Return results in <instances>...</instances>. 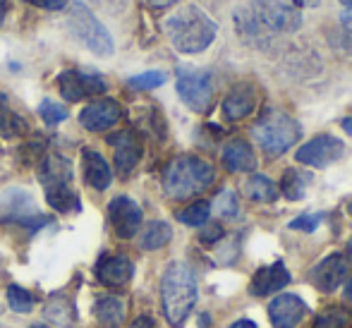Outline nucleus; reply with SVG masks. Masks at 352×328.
<instances>
[{
	"label": "nucleus",
	"instance_id": "obj_34",
	"mask_svg": "<svg viewBox=\"0 0 352 328\" xmlns=\"http://www.w3.org/2000/svg\"><path fill=\"white\" fill-rule=\"evenodd\" d=\"M321 221H324V216H321V213H305V216H300V218H295V221H290V228H292V230L314 232L316 228L321 226Z\"/></svg>",
	"mask_w": 352,
	"mask_h": 328
},
{
	"label": "nucleus",
	"instance_id": "obj_23",
	"mask_svg": "<svg viewBox=\"0 0 352 328\" xmlns=\"http://www.w3.org/2000/svg\"><path fill=\"white\" fill-rule=\"evenodd\" d=\"M46 319L51 324L60 326V328H70L77 319V311H74V305L67 300L65 295H53L51 300L46 302Z\"/></svg>",
	"mask_w": 352,
	"mask_h": 328
},
{
	"label": "nucleus",
	"instance_id": "obj_36",
	"mask_svg": "<svg viewBox=\"0 0 352 328\" xmlns=\"http://www.w3.org/2000/svg\"><path fill=\"white\" fill-rule=\"evenodd\" d=\"M340 32H343L345 41L352 46V10H348V12L340 14Z\"/></svg>",
	"mask_w": 352,
	"mask_h": 328
},
{
	"label": "nucleus",
	"instance_id": "obj_7",
	"mask_svg": "<svg viewBox=\"0 0 352 328\" xmlns=\"http://www.w3.org/2000/svg\"><path fill=\"white\" fill-rule=\"evenodd\" d=\"M67 27H70V32L91 53H96V56H101V58L113 56V48H116L113 36L108 34V29L98 22L96 14H94L84 3H79V0L70 5V12H67Z\"/></svg>",
	"mask_w": 352,
	"mask_h": 328
},
{
	"label": "nucleus",
	"instance_id": "obj_27",
	"mask_svg": "<svg viewBox=\"0 0 352 328\" xmlns=\"http://www.w3.org/2000/svg\"><path fill=\"white\" fill-rule=\"evenodd\" d=\"M24 130H27L24 120L14 111H10L8 98L0 94V134H3V137H8V139H12V137L24 134Z\"/></svg>",
	"mask_w": 352,
	"mask_h": 328
},
{
	"label": "nucleus",
	"instance_id": "obj_15",
	"mask_svg": "<svg viewBox=\"0 0 352 328\" xmlns=\"http://www.w3.org/2000/svg\"><path fill=\"white\" fill-rule=\"evenodd\" d=\"M307 316V305L297 295H278L269 305V319L274 328H295Z\"/></svg>",
	"mask_w": 352,
	"mask_h": 328
},
{
	"label": "nucleus",
	"instance_id": "obj_3",
	"mask_svg": "<svg viewBox=\"0 0 352 328\" xmlns=\"http://www.w3.org/2000/svg\"><path fill=\"white\" fill-rule=\"evenodd\" d=\"M163 314L170 326H182L197 305V278L182 261L168 263L161 281Z\"/></svg>",
	"mask_w": 352,
	"mask_h": 328
},
{
	"label": "nucleus",
	"instance_id": "obj_22",
	"mask_svg": "<svg viewBox=\"0 0 352 328\" xmlns=\"http://www.w3.org/2000/svg\"><path fill=\"white\" fill-rule=\"evenodd\" d=\"M94 314L103 328H120L125 321V302L118 297H101L94 305Z\"/></svg>",
	"mask_w": 352,
	"mask_h": 328
},
{
	"label": "nucleus",
	"instance_id": "obj_19",
	"mask_svg": "<svg viewBox=\"0 0 352 328\" xmlns=\"http://www.w3.org/2000/svg\"><path fill=\"white\" fill-rule=\"evenodd\" d=\"M82 171H84V180H87L89 187H94V190H98V192L111 187V182H113L111 166H108L106 158L98 151H94V149H84Z\"/></svg>",
	"mask_w": 352,
	"mask_h": 328
},
{
	"label": "nucleus",
	"instance_id": "obj_37",
	"mask_svg": "<svg viewBox=\"0 0 352 328\" xmlns=\"http://www.w3.org/2000/svg\"><path fill=\"white\" fill-rule=\"evenodd\" d=\"M29 3L43 10H60L63 5H65V0H29Z\"/></svg>",
	"mask_w": 352,
	"mask_h": 328
},
{
	"label": "nucleus",
	"instance_id": "obj_9",
	"mask_svg": "<svg viewBox=\"0 0 352 328\" xmlns=\"http://www.w3.org/2000/svg\"><path fill=\"white\" fill-rule=\"evenodd\" d=\"M177 94L187 108L195 113H204L213 103V77L209 69L180 67L177 69Z\"/></svg>",
	"mask_w": 352,
	"mask_h": 328
},
{
	"label": "nucleus",
	"instance_id": "obj_1",
	"mask_svg": "<svg viewBox=\"0 0 352 328\" xmlns=\"http://www.w3.org/2000/svg\"><path fill=\"white\" fill-rule=\"evenodd\" d=\"M302 27V14L285 0H247L235 10L237 36L247 43H269L278 34H292Z\"/></svg>",
	"mask_w": 352,
	"mask_h": 328
},
{
	"label": "nucleus",
	"instance_id": "obj_18",
	"mask_svg": "<svg viewBox=\"0 0 352 328\" xmlns=\"http://www.w3.org/2000/svg\"><path fill=\"white\" fill-rule=\"evenodd\" d=\"M287 283H290V273H287L285 263L276 261V263H271V266H264V268H259V271L254 273L250 290H252V295L264 297V295L280 292Z\"/></svg>",
	"mask_w": 352,
	"mask_h": 328
},
{
	"label": "nucleus",
	"instance_id": "obj_2",
	"mask_svg": "<svg viewBox=\"0 0 352 328\" xmlns=\"http://www.w3.org/2000/svg\"><path fill=\"white\" fill-rule=\"evenodd\" d=\"M166 36L175 46V51L195 56L201 53L213 43L218 32V24L213 22L209 14L199 8V5H185L177 12H173L166 19Z\"/></svg>",
	"mask_w": 352,
	"mask_h": 328
},
{
	"label": "nucleus",
	"instance_id": "obj_32",
	"mask_svg": "<svg viewBox=\"0 0 352 328\" xmlns=\"http://www.w3.org/2000/svg\"><path fill=\"white\" fill-rule=\"evenodd\" d=\"M213 211H216L221 218H235L237 211H240V204H237L235 192H230V190L221 192V195L216 197V201H213Z\"/></svg>",
	"mask_w": 352,
	"mask_h": 328
},
{
	"label": "nucleus",
	"instance_id": "obj_20",
	"mask_svg": "<svg viewBox=\"0 0 352 328\" xmlns=\"http://www.w3.org/2000/svg\"><path fill=\"white\" fill-rule=\"evenodd\" d=\"M256 106V94L252 87H247V84H240V87H235L230 94L226 96V101H223V118L226 120H242V118H247L252 111H254Z\"/></svg>",
	"mask_w": 352,
	"mask_h": 328
},
{
	"label": "nucleus",
	"instance_id": "obj_44",
	"mask_svg": "<svg viewBox=\"0 0 352 328\" xmlns=\"http://www.w3.org/2000/svg\"><path fill=\"white\" fill-rule=\"evenodd\" d=\"M345 297H348V300L352 302V278L348 281V285H345Z\"/></svg>",
	"mask_w": 352,
	"mask_h": 328
},
{
	"label": "nucleus",
	"instance_id": "obj_17",
	"mask_svg": "<svg viewBox=\"0 0 352 328\" xmlns=\"http://www.w3.org/2000/svg\"><path fill=\"white\" fill-rule=\"evenodd\" d=\"M135 266L127 256L122 254H113V256H101L96 263V281L106 287H120L125 283H130Z\"/></svg>",
	"mask_w": 352,
	"mask_h": 328
},
{
	"label": "nucleus",
	"instance_id": "obj_12",
	"mask_svg": "<svg viewBox=\"0 0 352 328\" xmlns=\"http://www.w3.org/2000/svg\"><path fill=\"white\" fill-rule=\"evenodd\" d=\"M108 218H111V226H113V230H116V235L122 237V240H130V237H135L137 230H140L144 213L135 199L120 195L108 204Z\"/></svg>",
	"mask_w": 352,
	"mask_h": 328
},
{
	"label": "nucleus",
	"instance_id": "obj_41",
	"mask_svg": "<svg viewBox=\"0 0 352 328\" xmlns=\"http://www.w3.org/2000/svg\"><path fill=\"white\" fill-rule=\"evenodd\" d=\"M230 328H256L254 321H250V319H242V321H235Z\"/></svg>",
	"mask_w": 352,
	"mask_h": 328
},
{
	"label": "nucleus",
	"instance_id": "obj_35",
	"mask_svg": "<svg viewBox=\"0 0 352 328\" xmlns=\"http://www.w3.org/2000/svg\"><path fill=\"white\" fill-rule=\"evenodd\" d=\"M201 242L204 245H213V242H218L223 237V228L218 226V223H211V226H204V230H201Z\"/></svg>",
	"mask_w": 352,
	"mask_h": 328
},
{
	"label": "nucleus",
	"instance_id": "obj_28",
	"mask_svg": "<svg viewBox=\"0 0 352 328\" xmlns=\"http://www.w3.org/2000/svg\"><path fill=\"white\" fill-rule=\"evenodd\" d=\"M209 213H211L209 201H195L177 213V221L185 223V226L199 228V226H206V223H209Z\"/></svg>",
	"mask_w": 352,
	"mask_h": 328
},
{
	"label": "nucleus",
	"instance_id": "obj_40",
	"mask_svg": "<svg viewBox=\"0 0 352 328\" xmlns=\"http://www.w3.org/2000/svg\"><path fill=\"white\" fill-rule=\"evenodd\" d=\"M8 10H10V3H8V0H0V24L5 22V17H8Z\"/></svg>",
	"mask_w": 352,
	"mask_h": 328
},
{
	"label": "nucleus",
	"instance_id": "obj_5",
	"mask_svg": "<svg viewBox=\"0 0 352 328\" xmlns=\"http://www.w3.org/2000/svg\"><path fill=\"white\" fill-rule=\"evenodd\" d=\"M72 177L74 171L70 158L60 153H51L38 166V180L46 192V201L60 213L79 211V197L72 187Z\"/></svg>",
	"mask_w": 352,
	"mask_h": 328
},
{
	"label": "nucleus",
	"instance_id": "obj_11",
	"mask_svg": "<svg viewBox=\"0 0 352 328\" xmlns=\"http://www.w3.org/2000/svg\"><path fill=\"white\" fill-rule=\"evenodd\" d=\"M345 151V144L340 139L331 137V134H319L311 142L302 144L297 149L295 158L302 166H311V168H329L331 163H336Z\"/></svg>",
	"mask_w": 352,
	"mask_h": 328
},
{
	"label": "nucleus",
	"instance_id": "obj_4",
	"mask_svg": "<svg viewBox=\"0 0 352 328\" xmlns=\"http://www.w3.org/2000/svg\"><path fill=\"white\" fill-rule=\"evenodd\" d=\"M216 171L199 156H177L163 173V190L170 199H190L211 187Z\"/></svg>",
	"mask_w": 352,
	"mask_h": 328
},
{
	"label": "nucleus",
	"instance_id": "obj_47",
	"mask_svg": "<svg viewBox=\"0 0 352 328\" xmlns=\"http://www.w3.org/2000/svg\"><path fill=\"white\" fill-rule=\"evenodd\" d=\"M348 211H350V216H352V201L348 204Z\"/></svg>",
	"mask_w": 352,
	"mask_h": 328
},
{
	"label": "nucleus",
	"instance_id": "obj_21",
	"mask_svg": "<svg viewBox=\"0 0 352 328\" xmlns=\"http://www.w3.org/2000/svg\"><path fill=\"white\" fill-rule=\"evenodd\" d=\"M223 166L230 173H250L256 168V156L245 139H235L223 149Z\"/></svg>",
	"mask_w": 352,
	"mask_h": 328
},
{
	"label": "nucleus",
	"instance_id": "obj_30",
	"mask_svg": "<svg viewBox=\"0 0 352 328\" xmlns=\"http://www.w3.org/2000/svg\"><path fill=\"white\" fill-rule=\"evenodd\" d=\"M38 116H41V120L46 122V125H60L63 120H67V108L60 106L58 101H51V98H43L41 103H38Z\"/></svg>",
	"mask_w": 352,
	"mask_h": 328
},
{
	"label": "nucleus",
	"instance_id": "obj_6",
	"mask_svg": "<svg viewBox=\"0 0 352 328\" xmlns=\"http://www.w3.org/2000/svg\"><path fill=\"white\" fill-rule=\"evenodd\" d=\"M302 134L300 122L287 116L280 108H269L252 127V137L269 156H280L290 146H295Z\"/></svg>",
	"mask_w": 352,
	"mask_h": 328
},
{
	"label": "nucleus",
	"instance_id": "obj_45",
	"mask_svg": "<svg viewBox=\"0 0 352 328\" xmlns=\"http://www.w3.org/2000/svg\"><path fill=\"white\" fill-rule=\"evenodd\" d=\"M340 5H345L348 10H352V0H340Z\"/></svg>",
	"mask_w": 352,
	"mask_h": 328
},
{
	"label": "nucleus",
	"instance_id": "obj_46",
	"mask_svg": "<svg viewBox=\"0 0 352 328\" xmlns=\"http://www.w3.org/2000/svg\"><path fill=\"white\" fill-rule=\"evenodd\" d=\"M348 254H350V259H352V240H350V245H348Z\"/></svg>",
	"mask_w": 352,
	"mask_h": 328
},
{
	"label": "nucleus",
	"instance_id": "obj_25",
	"mask_svg": "<svg viewBox=\"0 0 352 328\" xmlns=\"http://www.w3.org/2000/svg\"><path fill=\"white\" fill-rule=\"evenodd\" d=\"M245 195L256 204H271L278 199V185L266 175H252L245 185Z\"/></svg>",
	"mask_w": 352,
	"mask_h": 328
},
{
	"label": "nucleus",
	"instance_id": "obj_26",
	"mask_svg": "<svg viewBox=\"0 0 352 328\" xmlns=\"http://www.w3.org/2000/svg\"><path fill=\"white\" fill-rule=\"evenodd\" d=\"M307 182H309V175L305 173L295 171V168H287L280 177V192L283 197H287L290 201H297V199L305 197V190H307Z\"/></svg>",
	"mask_w": 352,
	"mask_h": 328
},
{
	"label": "nucleus",
	"instance_id": "obj_31",
	"mask_svg": "<svg viewBox=\"0 0 352 328\" xmlns=\"http://www.w3.org/2000/svg\"><path fill=\"white\" fill-rule=\"evenodd\" d=\"M166 82V72H158V69H148V72H142L137 77H132L130 89H137V91H148V89H156Z\"/></svg>",
	"mask_w": 352,
	"mask_h": 328
},
{
	"label": "nucleus",
	"instance_id": "obj_38",
	"mask_svg": "<svg viewBox=\"0 0 352 328\" xmlns=\"http://www.w3.org/2000/svg\"><path fill=\"white\" fill-rule=\"evenodd\" d=\"M321 0H287V5H292L295 10H300V8H316Z\"/></svg>",
	"mask_w": 352,
	"mask_h": 328
},
{
	"label": "nucleus",
	"instance_id": "obj_42",
	"mask_svg": "<svg viewBox=\"0 0 352 328\" xmlns=\"http://www.w3.org/2000/svg\"><path fill=\"white\" fill-rule=\"evenodd\" d=\"M340 127H343V130L348 132L350 137H352V116H350V118H343V122H340Z\"/></svg>",
	"mask_w": 352,
	"mask_h": 328
},
{
	"label": "nucleus",
	"instance_id": "obj_33",
	"mask_svg": "<svg viewBox=\"0 0 352 328\" xmlns=\"http://www.w3.org/2000/svg\"><path fill=\"white\" fill-rule=\"evenodd\" d=\"M348 326H350V314L343 309H326L314 321V328H348Z\"/></svg>",
	"mask_w": 352,
	"mask_h": 328
},
{
	"label": "nucleus",
	"instance_id": "obj_13",
	"mask_svg": "<svg viewBox=\"0 0 352 328\" xmlns=\"http://www.w3.org/2000/svg\"><path fill=\"white\" fill-rule=\"evenodd\" d=\"M108 142L113 144V158H116V168L122 177H127L142 161V139L132 130L113 134Z\"/></svg>",
	"mask_w": 352,
	"mask_h": 328
},
{
	"label": "nucleus",
	"instance_id": "obj_24",
	"mask_svg": "<svg viewBox=\"0 0 352 328\" xmlns=\"http://www.w3.org/2000/svg\"><path fill=\"white\" fill-rule=\"evenodd\" d=\"M173 240V228L166 221H151L144 228L142 237H140V247L146 252H156L161 247H166Z\"/></svg>",
	"mask_w": 352,
	"mask_h": 328
},
{
	"label": "nucleus",
	"instance_id": "obj_48",
	"mask_svg": "<svg viewBox=\"0 0 352 328\" xmlns=\"http://www.w3.org/2000/svg\"><path fill=\"white\" fill-rule=\"evenodd\" d=\"M29 328H46V326H29Z\"/></svg>",
	"mask_w": 352,
	"mask_h": 328
},
{
	"label": "nucleus",
	"instance_id": "obj_43",
	"mask_svg": "<svg viewBox=\"0 0 352 328\" xmlns=\"http://www.w3.org/2000/svg\"><path fill=\"white\" fill-rule=\"evenodd\" d=\"M151 5H156V8H168V5H173L175 0H148Z\"/></svg>",
	"mask_w": 352,
	"mask_h": 328
},
{
	"label": "nucleus",
	"instance_id": "obj_39",
	"mask_svg": "<svg viewBox=\"0 0 352 328\" xmlns=\"http://www.w3.org/2000/svg\"><path fill=\"white\" fill-rule=\"evenodd\" d=\"M130 328H156V324H153V319H148V316H140V319L132 321Z\"/></svg>",
	"mask_w": 352,
	"mask_h": 328
},
{
	"label": "nucleus",
	"instance_id": "obj_8",
	"mask_svg": "<svg viewBox=\"0 0 352 328\" xmlns=\"http://www.w3.org/2000/svg\"><path fill=\"white\" fill-rule=\"evenodd\" d=\"M0 221L10 226H22L29 232L48 226L51 216H43L36 208V199L22 187H10L0 195Z\"/></svg>",
	"mask_w": 352,
	"mask_h": 328
},
{
	"label": "nucleus",
	"instance_id": "obj_14",
	"mask_svg": "<svg viewBox=\"0 0 352 328\" xmlns=\"http://www.w3.org/2000/svg\"><path fill=\"white\" fill-rule=\"evenodd\" d=\"M122 111L120 103L113 101V98H101V101H94L79 113V122L82 127H87L89 132H106L108 127H113L120 120Z\"/></svg>",
	"mask_w": 352,
	"mask_h": 328
},
{
	"label": "nucleus",
	"instance_id": "obj_29",
	"mask_svg": "<svg viewBox=\"0 0 352 328\" xmlns=\"http://www.w3.org/2000/svg\"><path fill=\"white\" fill-rule=\"evenodd\" d=\"M8 305L12 311H17V314H29V311L34 309V297L29 290H24V287L19 285H10L8 287Z\"/></svg>",
	"mask_w": 352,
	"mask_h": 328
},
{
	"label": "nucleus",
	"instance_id": "obj_10",
	"mask_svg": "<svg viewBox=\"0 0 352 328\" xmlns=\"http://www.w3.org/2000/svg\"><path fill=\"white\" fill-rule=\"evenodd\" d=\"M56 84L65 101H84V98L98 96V94H103L108 89L103 77L82 72V69H65V72L58 74Z\"/></svg>",
	"mask_w": 352,
	"mask_h": 328
},
{
	"label": "nucleus",
	"instance_id": "obj_16",
	"mask_svg": "<svg viewBox=\"0 0 352 328\" xmlns=\"http://www.w3.org/2000/svg\"><path fill=\"white\" fill-rule=\"evenodd\" d=\"M350 263L343 254H329L319 266L314 268V285L321 292H333L338 290V285H343V281L348 278Z\"/></svg>",
	"mask_w": 352,
	"mask_h": 328
}]
</instances>
